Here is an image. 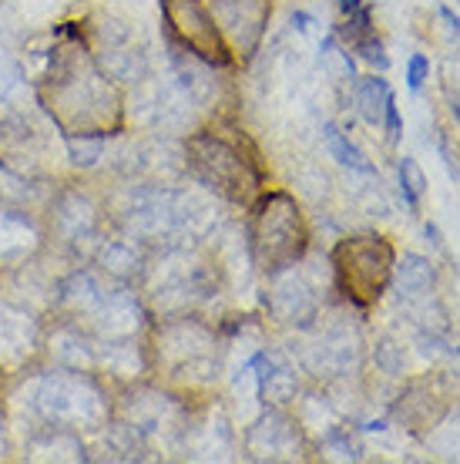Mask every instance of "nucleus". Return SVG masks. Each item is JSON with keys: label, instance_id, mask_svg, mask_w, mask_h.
I'll return each instance as SVG.
<instances>
[{"label": "nucleus", "instance_id": "1", "mask_svg": "<svg viewBox=\"0 0 460 464\" xmlns=\"http://www.w3.org/2000/svg\"><path fill=\"white\" fill-rule=\"evenodd\" d=\"M34 92L41 111L64 139H111L125 128V92L81 27H58Z\"/></svg>", "mask_w": 460, "mask_h": 464}, {"label": "nucleus", "instance_id": "2", "mask_svg": "<svg viewBox=\"0 0 460 464\" xmlns=\"http://www.w3.org/2000/svg\"><path fill=\"white\" fill-rule=\"evenodd\" d=\"M24 411L34 420V430H68V434L88 438V434H101L111 424L115 401L101 373L47 367V371L27 373Z\"/></svg>", "mask_w": 460, "mask_h": 464}, {"label": "nucleus", "instance_id": "3", "mask_svg": "<svg viewBox=\"0 0 460 464\" xmlns=\"http://www.w3.org/2000/svg\"><path fill=\"white\" fill-rule=\"evenodd\" d=\"M54 314L81 324L94 340L141 337L149 326V306L131 283L104 276L101 269L78 266L61 276Z\"/></svg>", "mask_w": 460, "mask_h": 464}, {"label": "nucleus", "instance_id": "4", "mask_svg": "<svg viewBox=\"0 0 460 464\" xmlns=\"http://www.w3.org/2000/svg\"><path fill=\"white\" fill-rule=\"evenodd\" d=\"M185 165L196 172V179L216 196L229 202H253L263 186V165L255 159L253 145L245 139L229 135L225 128H206L185 141Z\"/></svg>", "mask_w": 460, "mask_h": 464}, {"label": "nucleus", "instance_id": "5", "mask_svg": "<svg viewBox=\"0 0 460 464\" xmlns=\"http://www.w3.org/2000/svg\"><path fill=\"white\" fill-rule=\"evenodd\" d=\"M249 246H253L255 266L265 269L269 276L292 269L306 256L310 229H306L302 209L289 192H269L253 206Z\"/></svg>", "mask_w": 460, "mask_h": 464}, {"label": "nucleus", "instance_id": "6", "mask_svg": "<svg viewBox=\"0 0 460 464\" xmlns=\"http://www.w3.org/2000/svg\"><path fill=\"white\" fill-rule=\"evenodd\" d=\"M336 286L350 303H377L393 276V246L383 236H353L333 249Z\"/></svg>", "mask_w": 460, "mask_h": 464}, {"label": "nucleus", "instance_id": "7", "mask_svg": "<svg viewBox=\"0 0 460 464\" xmlns=\"http://www.w3.org/2000/svg\"><path fill=\"white\" fill-rule=\"evenodd\" d=\"M161 17L182 54H192L208 68L232 64V51L206 0H161Z\"/></svg>", "mask_w": 460, "mask_h": 464}, {"label": "nucleus", "instance_id": "8", "mask_svg": "<svg viewBox=\"0 0 460 464\" xmlns=\"http://www.w3.org/2000/svg\"><path fill=\"white\" fill-rule=\"evenodd\" d=\"M108 232V209L78 186H64L51 198V236L68 249H81L88 243L94 249Z\"/></svg>", "mask_w": 460, "mask_h": 464}, {"label": "nucleus", "instance_id": "9", "mask_svg": "<svg viewBox=\"0 0 460 464\" xmlns=\"http://www.w3.org/2000/svg\"><path fill=\"white\" fill-rule=\"evenodd\" d=\"M206 4L229 44L232 61L253 58L273 17V0H206Z\"/></svg>", "mask_w": 460, "mask_h": 464}, {"label": "nucleus", "instance_id": "10", "mask_svg": "<svg viewBox=\"0 0 460 464\" xmlns=\"http://www.w3.org/2000/svg\"><path fill=\"white\" fill-rule=\"evenodd\" d=\"M41 316L0 296V371L27 367V360L41 353Z\"/></svg>", "mask_w": 460, "mask_h": 464}, {"label": "nucleus", "instance_id": "11", "mask_svg": "<svg viewBox=\"0 0 460 464\" xmlns=\"http://www.w3.org/2000/svg\"><path fill=\"white\" fill-rule=\"evenodd\" d=\"M91 263L101 269L104 276L121 279V283H135V279H141L145 266H149V246L121 229L104 232L98 246L91 249Z\"/></svg>", "mask_w": 460, "mask_h": 464}, {"label": "nucleus", "instance_id": "12", "mask_svg": "<svg viewBox=\"0 0 460 464\" xmlns=\"http://www.w3.org/2000/svg\"><path fill=\"white\" fill-rule=\"evenodd\" d=\"M41 249H44V229L27 212L0 209V273L41 256Z\"/></svg>", "mask_w": 460, "mask_h": 464}, {"label": "nucleus", "instance_id": "13", "mask_svg": "<svg viewBox=\"0 0 460 464\" xmlns=\"http://www.w3.org/2000/svg\"><path fill=\"white\" fill-rule=\"evenodd\" d=\"M269 310L279 324L310 326L316 320V296L296 273L283 269V273H276V283L269 293Z\"/></svg>", "mask_w": 460, "mask_h": 464}, {"label": "nucleus", "instance_id": "14", "mask_svg": "<svg viewBox=\"0 0 460 464\" xmlns=\"http://www.w3.org/2000/svg\"><path fill=\"white\" fill-rule=\"evenodd\" d=\"M296 428L286 420L283 414H269L265 420H259L253 430H249V451L255 458H292V448H296Z\"/></svg>", "mask_w": 460, "mask_h": 464}, {"label": "nucleus", "instance_id": "15", "mask_svg": "<svg viewBox=\"0 0 460 464\" xmlns=\"http://www.w3.org/2000/svg\"><path fill=\"white\" fill-rule=\"evenodd\" d=\"M259 367L263 373H255V381H259V394L269 407H286L300 397V381L289 367L265 363V360H259Z\"/></svg>", "mask_w": 460, "mask_h": 464}, {"label": "nucleus", "instance_id": "16", "mask_svg": "<svg viewBox=\"0 0 460 464\" xmlns=\"http://www.w3.org/2000/svg\"><path fill=\"white\" fill-rule=\"evenodd\" d=\"M357 105H359V111H363V118L373 121V125H383V121L390 118V125L397 128V105H393V94L383 78H363V82H359Z\"/></svg>", "mask_w": 460, "mask_h": 464}, {"label": "nucleus", "instance_id": "17", "mask_svg": "<svg viewBox=\"0 0 460 464\" xmlns=\"http://www.w3.org/2000/svg\"><path fill=\"white\" fill-rule=\"evenodd\" d=\"M400 273V290L407 296H420V293L430 290V283H434V269L426 263L424 256H403V263L397 266Z\"/></svg>", "mask_w": 460, "mask_h": 464}, {"label": "nucleus", "instance_id": "18", "mask_svg": "<svg viewBox=\"0 0 460 464\" xmlns=\"http://www.w3.org/2000/svg\"><path fill=\"white\" fill-rule=\"evenodd\" d=\"M322 135H326V149H330V155H333L336 162L353 165V169H363V172H367L369 165L363 162V155H359V151L343 139V131H336V128H326Z\"/></svg>", "mask_w": 460, "mask_h": 464}, {"label": "nucleus", "instance_id": "19", "mask_svg": "<svg viewBox=\"0 0 460 464\" xmlns=\"http://www.w3.org/2000/svg\"><path fill=\"white\" fill-rule=\"evenodd\" d=\"M400 182H403V188H407V196L414 198V202L426 192V175H424V169L417 165V159H403Z\"/></svg>", "mask_w": 460, "mask_h": 464}, {"label": "nucleus", "instance_id": "20", "mask_svg": "<svg viewBox=\"0 0 460 464\" xmlns=\"http://www.w3.org/2000/svg\"><path fill=\"white\" fill-rule=\"evenodd\" d=\"M424 74H426V61L417 54V58L410 61V84H414V88H420V84H424Z\"/></svg>", "mask_w": 460, "mask_h": 464}, {"label": "nucleus", "instance_id": "21", "mask_svg": "<svg viewBox=\"0 0 460 464\" xmlns=\"http://www.w3.org/2000/svg\"><path fill=\"white\" fill-rule=\"evenodd\" d=\"M7 454V430H4V420H0V458Z\"/></svg>", "mask_w": 460, "mask_h": 464}]
</instances>
